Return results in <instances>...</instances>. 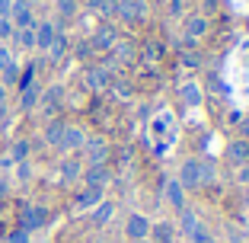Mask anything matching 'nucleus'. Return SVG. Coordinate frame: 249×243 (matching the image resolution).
Wrapping results in <instances>:
<instances>
[{"instance_id": "nucleus-26", "label": "nucleus", "mask_w": 249, "mask_h": 243, "mask_svg": "<svg viewBox=\"0 0 249 243\" xmlns=\"http://www.w3.org/2000/svg\"><path fill=\"white\" fill-rule=\"evenodd\" d=\"M13 38L19 48H36V26L32 29H13Z\"/></svg>"}, {"instance_id": "nucleus-20", "label": "nucleus", "mask_w": 249, "mask_h": 243, "mask_svg": "<svg viewBox=\"0 0 249 243\" xmlns=\"http://www.w3.org/2000/svg\"><path fill=\"white\" fill-rule=\"evenodd\" d=\"M61 96H64V90H61L58 83H54V87H48V90H42V106H45V112H48V115H52V112L61 106Z\"/></svg>"}, {"instance_id": "nucleus-10", "label": "nucleus", "mask_w": 249, "mask_h": 243, "mask_svg": "<svg viewBox=\"0 0 249 243\" xmlns=\"http://www.w3.org/2000/svg\"><path fill=\"white\" fill-rule=\"evenodd\" d=\"M118 42L115 29L112 26H99V29L93 32V38H89V48H99V52H112V45Z\"/></svg>"}, {"instance_id": "nucleus-33", "label": "nucleus", "mask_w": 249, "mask_h": 243, "mask_svg": "<svg viewBox=\"0 0 249 243\" xmlns=\"http://www.w3.org/2000/svg\"><path fill=\"white\" fill-rule=\"evenodd\" d=\"M189 243H214V237H211V234H208V230H205V227H201V230H195V234H192V237H189Z\"/></svg>"}, {"instance_id": "nucleus-24", "label": "nucleus", "mask_w": 249, "mask_h": 243, "mask_svg": "<svg viewBox=\"0 0 249 243\" xmlns=\"http://www.w3.org/2000/svg\"><path fill=\"white\" fill-rule=\"evenodd\" d=\"M26 157H29V141H16L13 150H10V154L3 157V163H22Z\"/></svg>"}, {"instance_id": "nucleus-42", "label": "nucleus", "mask_w": 249, "mask_h": 243, "mask_svg": "<svg viewBox=\"0 0 249 243\" xmlns=\"http://www.w3.org/2000/svg\"><path fill=\"white\" fill-rule=\"evenodd\" d=\"M240 202H243V208H249V189H243V195H240Z\"/></svg>"}, {"instance_id": "nucleus-22", "label": "nucleus", "mask_w": 249, "mask_h": 243, "mask_svg": "<svg viewBox=\"0 0 249 243\" xmlns=\"http://www.w3.org/2000/svg\"><path fill=\"white\" fill-rule=\"evenodd\" d=\"M64 128H67V122H61V118H52V122L45 125V141L58 148V141H61V134H64Z\"/></svg>"}, {"instance_id": "nucleus-25", "label": "nucleus", "mask_w": 249, "mask_h": 243, "mask_svg": "<svg viewBox=\"0 0 249 243\" xmlns=\"http://www.w3.org/2000/svg\"><path fill=\"white\" fill-rule=\"evenodd\" d=\"M67 45H71V42H67V36H64V32H58V36H54V42H52V48H48L52 61H61V58H64V55H67Z\"/></svg>"}, {"instance_id": "nucleus-8", "label": "nucleus", "mask_w": 249, "mask_h": 243, "mask_svg": "<svg viewBox=\"0 0 249 243\" xmlns=\"http://www.w3.org/2000/svg\"><path fill=\"white\" fill-rule=\"evenodd\" d=\"M83 154H87V163H89V167H103V163L109 160V144H106L103 138H87Z\"/></svg>"}, {"instance_id": "nucleus-3", "label": "nucleus", "mask_w": 249, "mask_h": 243, "mask_svg": "<svg viewBox=\"0 0 249 243\" xmlns=\"http://www.w3.org/2000/svg\"><path fill=\"white\" fill-rule=\"evenodd\" d=\"M150 218L147 214H141V211H134V214H128V221H124V237L128 240H147L150 237Z\"/></svg>"}, {"instance_id": "nucleus-7", "label": "nucleus", "mask_w": 249, "mask_h": 243, "mask_svg": "<svg viewBox=\"0 0 249 243\" xmlns=\"http://www.w3.org/2000/svg\"><path fill=\"white\" fill-rule=\"evenodd\" d=\"M10 22H13V29H32L36 19H32V7L26 0H13V7H10Z\"/></svg>"}, {"instance_id": "nucleus-40", "label": "nucleus", "mask_w": 249, "mask_h": 243, "mask_svg": "<svg viewBox=\"0 0 249 243\" xmlns=\"http://www.w3.org/2000/svg\"><path fill=\"white\" fill-rule=\"evenodd\" d=\"M10 7H13V0H0V19L10 16Z\"/></svg>"}, {"instance_id": "nucleus-35", "label": "nucleus", "mask_w": 249, "mask_h": 243, "mask_svg": "<svg viewBox=\"0 0 249 243\" xmlns=\"http://www.w3.org/2000/svg\"><path fill=\"white\" fill-rule=\"evenodd\" d=\"M10 64H13V55H10V48H3V45H0V71H7Z\"/></svg>"}, {"instance_id": "nucleus-16", "label": "nucleus", "mask_w": 249, "mask_h": 243, "mask_svg": "<svg viewBox=\"0 0 249 243\" xmlns=\"http://www.w3.org/2000/svg\"><path fill=\"white\" fill-rule=\"evenodd\" d=\"M61 176H64V183H73V179L83 176V163L77 160L73 154H67L64 160H61Z\"/></svg>"}, {"instance_id": "nucleus-27", "label": "nucleus", "mask_w": 249, "mask_h": 243, "mask_svg": "<svg viewBox=\"0 0 249 243\" xmlns=\"http://www.w3.org/2000/svg\"><path fill=\"white\" fill-rule=\"evenodd\" d=\"M112 58L115 61H134V45L131 42H115L112 45Z\"/></svg>"}, {"instance_id": "nucleus-41", "label": "nucleus", "mask_w": 249, "mask_h": 243, "mask_svg": "<svg viewBox=\"0 0 249 243\" xmlns=\"http://www.w3.org/2000/svg\"><path fill=\"white\" fill-rule=\"evenodd\" d=\"M169 13H173V16L182 13V0H169Z\"/></svg>"}, {"instance_id": "nucleus-18", "label": "nucleus", "mask_w": 249, "mask_h": 243, "mask_svg": "<svg viewBox=\"0 0 249 243\" xmlns=\"http://www.w3.org/2000/svg\"><path fill=\"white\" fill-rule=\"evenodd\" d=\"M179 230H182L185 237H192L195 230H201V218H198L195 211H189V208H182V211H179Z\"/></svg>"}, {"instance_id": "nucleus-28", "label": "nucleus", "mask_w": 249, "mask_h": 243, "mask_svg": "<svg viewBox=\"0 0 249 243\" xmlns=\"http://www.w3.org/2000/svg\"><path fill=\"white\" fill-rule=\"evenodd\" d=\"M89 10L99 16H115V0H87Z\"/></svg>"}, {"instance_id": "nucleus-14", "label": "nucleus", "mask_w": 249, "mask_h": 243, "mask_svg": "<svg viewBox=\"0 0 249 243\" xmlns=\"http://www.w3.org/2000/svg\"><path fill=\"white\" fill-rule=\"evenodd\" d=\"M227 160H230V163H236V167L249 163V141H243V138L230 141V144H227Z\"/></svg>"}, {"instance_id": "nucleus-21", "label": "nucleus", "mask_w": 249, "mask_h": 243, "mask_svg": "<svg viewBox=\"0 0 249 243\" xmlns=\"http://www.w3.org/2000/svg\"><path fill=\"white\" fill-rule=\"evenodd\" d=\"M179 96H182L185 106H201V87H198V83H182V87H179Z\"/></svg>"}, {"instance_id": "nucleus-6", "label": "nucleus", "mask_w": 249, "mask_h": 243, "mask_svg": "<svg viewBox=\"0 0 249 243\" xmlns=\"http://www.w3.org/2000/svg\"><path fill=\"white\" fill-rule=\"evenodd\" d=\"M185 195H189V192L179 186V179H176V176H166V179H163V199H166V205H169V208L182 211V208H185Z\"/></svg>"}, {"instance_id": "nucleus-15", "label": "nucleus", "mask_w": 249, "mask_h": 243, "mask_svg": "<svg viewBox=\"0 0 249 243\" xmlns=\"http://www.w3.org/2000/svg\"><path fill=\"white\" fill-rule=\"evenodd\" d=\"M103 202V189H93V186H87V189L77 195V211H89V208H96Z\"/></svg>"}, {"instance_id": "nucleus-31", "label": "nucleus", "mask_w": 249, "mask_h": 243, "mask_svg": "<svg viewBox=\"0 0 249 243\" xmlns=\"http://www.w3.org/2000/svg\"><path fill=\"white\" fill-rule=\"evenodd\" d=\"M236 183H240V189H249V163L236 167Z\"/></svg>"}, {"instance_id": "nucleus-43", "label": "nucleus", "mask_w": 249, "mask_h": 243, "mask_svg": "<svg viewBox=\"0 0 249 243\" xmlns=\"http://www.w3.org/2000/svg\"><path fill=\"white\" fill-rule=\"evenodd\" d=\"M131 243H150V240H131Z\"/></svg>"}, {"instance_id": "nucleus-5", "label": "nucleus", "mask_w": 249, "mask_h": 243, "mask_svg": "<svg viewBox=\"0 0 249 243\" xmlns=\"http://www.w3.org/2000/svg\"><path fill=\"white\" fill-rule=\"evenodd\" d=\"M45 224H48V211L38 205H26L22 208V218H19V227L26 230V234H32V230H42Z\"/></svg>"}, {"instance_id": "nucleus-1", "label": "nucleus", "mask_w": 249, "mask_h": 243, "mask_svg": "<svg viewBox=\"0 0 249 243\" xmlns=\"http://www.w3.org/2000/svg\"><path fill=\"white\" fill-rule=\"evenodd\" d=\"M176 179H179V186H182L185 192H198L201 186H205V169H201V160H198V157H185L182 167H179V173H176Z\"/></svg>"}, {"instance_id": "nucleus-38", "label": "nucleus", "mask_w": 249, "mask_h": 243, "mask_svg": "<svg viewBox=\"0 0 249 243\" xmlns=\"http://www.w3.org/2000/svg\"><path fill=\"white\" fill-rule=\"evenodd\" d=\"M240 138L249 141V115H243V122H240Z\"/></svg>"}, {"instance_id": "nucleus-32", "label": "nucleus", "mask_w": 249, "mask_h": 243, "mask_svg": "<svg viewBox=\"0 0 249 243\" xmlns=\"http://www.w3.org/2000/svg\"><path fill=\"white\" fill-rule=\"evenodd\" d=\"M160 55H163V45H157V42H150V45L144 48V58H147V61H157Z\"/></svg>"}, {"instance_id": "nucleus-13", "label": "nucleus", "mask_w": 249, "mask_h": 243, "mask_svg": "<svg viewBox=\"0 0 249 243\" xmlns=\"http://www.w3.org/2000/svg\"><path fill=\"white\" fill-rule=\"evenodd\" d=\"M54 36H58V26H54V22H38L36 26V48L48 52L52 42H54Z\"/></svg>"}, {"instance_id": "nucleus-36", "label": "nucleus", "mask_w": 249, "mask_h": 243, "mask_svg": "<svg viewBox=\"0 0 249 243\" xmlns=\"http://www.w3.org/2000/svg\"><path fill=\"white\" fill-rule=\"evenodd\" d=\"M7 243H29V234H26L22 227H16L13 234H10V240H7Z\"/></svg>"}, {"instance_id": "nucleus-44", "label": "nucleus", "mask_w": 249, "mask_h": 243, "mask_svg": "<svg viewBox=\"0 0 249 243\" xmlns=\"http://www.w3.org/2000/svg\"><path fill=\"white\" fill-rule=\"evenodd\" d=\"M246 221H249V214H246Z\"/></svg>"}, {"instance_id": "nucleus-34", "label": "nucleus", "mask_w": 249, "mask_h": 243, "mask_svg": "<svg viewBox=\"0 0 249 243\" xmlns=\"http://www.w3.org/2000/svg\"><path fill=\"white\" fill-rule=\"evenodd\" d=\"M29 176H32V167H29V163H26V160L16 163V179H22V183H26Z\"/></svg>"}, {"instance_id": "nucleus-17", "label": "nucleus", "mask_w": 249, "mask_h": 243, "mask_svg": "<svg viewBox=\"0 0 249 243\" xmlns=\"http://www.w3.org/2000/svg\"><path fill=\"white\" fill-rule=\"evenodd\" d=\"M208 32V19L201 13H195V16H189V19H185V38H192V42H195V38H201Z\"/></svg>"}, {"instance_id": "nucleus-19", "label": "nucleus", "mask_w": 249, "mask_h": 243, "mask_svg": "<svg viewBox=\"0 0 249 243\" xmlns=\"http://www.w3.org/2000/svg\"><path fill=\"white\" fill-rule=\"evenodd\" d=\"M112 211H115V202H99V205L93 208V227H106L109 224V218H112Z\"/></svg>"}, {"instance_id": "nucleus-11", "label": "nucleus", "mask_w": 249, "mask_h": 243, "mask_svg": "<svg viewBox=\"0 0 249 243\" xmlns=\"http://www.w3.org/2000/svg\"><path fill=\"white\" fill-rule=\"evenodd\" d=\"M80 179H83L87 186H93V189H106V183L112 179V173H109V167L103 163V167H87Z\"/></svg>"}, {"instance_id": "nucleus-30", "label": "nucleus", "mask_w": 249, "mask_h": 243, "mask_svg": "<svg viewBox=\"0 0 249 243\" xmlns=\"http://www.w3.org/2000/svg\"><path fill=\"white\" fill-rule=\"evenodd\" d=\"M58 13L64 16V19H71V16L77 13V0H58Z\"/></svg>"}, {"instance_id": "nucleus-9", "label": "nucleus", "mask_w": 249, "mask_h": 243, "mask_svg": "<svg viewBox=\"0 0 249 243\" xmlns=\"http://www.w3.org/2000/svg\"><path fill=\"white\" fill-rule=\"evenodd\" d=\"M83 83H87L89 90H96V93H99V90H106L112 83L109 67H87V71H83Z\"/></svg>"}, {"instance_id": "nucleus-2", "label": "nucleus", "mask_w": 249, "mask_h": 243, "mask_svg": "<svg viewBox=\"0 0 249 243\" xmlns=\"http://www.w3.org/2000/svg\"><path fill=\"white\" fill-rule=\"evenodd\" d=\"M115 16L128 26H138L147 16V3L144 0H115Z\"/></svg>"}, {"instance_id": "nucleus-12", "label": "nucleus", "mask_w": 249, "mask_h": 243, "mask_svg": "<svg viewBox=\"0 0 249 243\" xmlns=\"http://www.w3.org/2000/svg\"><path fill=\"white\" fill-rule=\"evenodd\" d=\"M173 237H176V224H173V221H154V224H150V237H147V240H150V243H173Z\"/></svg>"}, {"instance_id": "nucleus-39", "label": "nucleus", "mask_w": 249, "mask_h": 243, "mask_svg": "<svg viewBox=\"0 0 249 243\" xmlns=\"http://www.w3.org/2000/svg\"><path fill=\"white\" fill-rule=\"evenodd\" d=\"M3 112H7V87L0 83V118H3Z\"/></svg>"}, {"instance_id": "nucleus-45", "label": "nucleus", "mask_w": 249, "mask_h": 243, "mask_svg": "<svg viewBox=\"0 0 249 243\" xmlns=\"http://www.w3.org/2000/svg\"><path fill=\"white\" fill-rule=\"evenodd\" d=\"M3 243H7V240H3Z\"/></svg>"}, {"instance_id": "nucleus-23", "label": "nucleus", "mask_w": 249, "mask_h": 243, "mask_svg": "<svg viewBox=\"0 0 249 243\" xmlns=\"http://www.w3.org/2000/svg\"><path fill=\"white\" fill-rule=\"evenodd\" d=\"M38 99H42V87H38V83H29V87H22V99H19L22 109H32Z\"/></svg>"}, {"instance_id": "nucleus-4", "label": "nucleus", "mask_w": 249, "mask_h": 243, "mask_svg": "<svg viewBox=\"0 0 249 243\" xmlns=\"http://www.w3.org/2000/svg\"><path fill=\"white\" fill-rule=\"evenodd\" d=\"M83 144H87V131L77 125H67L64 134H61L58 141V150H64V154H77V150H83Z\"/></svg>"}, {"instance_id": "nucleus-29", "label": "nucleus", "mask_w": 249, "mask_h": 243, "mask_svg": "<svg viewBox=\"0 0 249 243\" xmlns=\"http://www.w3.org/2000/svg\"><path fill=\"white\" fill-rule=\"evenodd\" d=\"M16 80H19V64L13 61V64H10L7 71H0V83L7 87V83H16Z\"/></svg>"}, {"instance_id": "nucleus-37", "label": "nucleus", "mask_w": 249, "mask_h": 243, "mask_svg": "<svg viewBox=\"0 0 249 243\" xmlns=\"http://www.w3.org/2000/svg\"><path fill=\"white\" fill-rule=\"evenodd\" d=\"M182 61H185V64H189V67H198V64H201V58H198L195 52H192V55L185 52V55H182Z\"/></svg>"}]
</instances>
